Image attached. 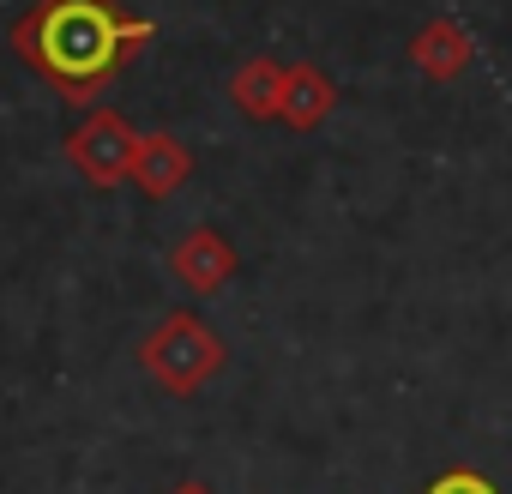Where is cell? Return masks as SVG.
I'll return each instance as SVG.
<instances>
[{
  "label": "cell",
  "instance_id": "8",
  "mask_svg": "<svg viewBox=\"0 0 512 494\" xmlns=\"http://www.w3.org/2000/svg\"><path fill=\"white\" fill-rule=\"evenodd\" d=\"M229 103L247 115V121H278V103H284V67L272 55H247L235 73H229Z\"/></svg>",
  "mask_w": 512,
  "mask_h": 494
},
{
  "label": "cell",
  "instance_id": "5",
  "mask_svg": "<svg viewBox=\"0 0 512 494\" xmlns=\"http://www.w3.org/2000/svg\"><path fill=\"white\" fill-rule=\"evenodd\" d=\"M127 181H133L145 199H169V193H181V187L193 181V151H187V139H175V133H139Z\"/></svg>",
  "mask_w": 512,
  "mask_h": 494
},
{
  "label": "cell",
  "instance_id": "10",
  "mask_svg": "<svg viewBox=\"0 0 512 494\" xmlns=\"http://www.w3.org/2000/svg\"><path fill=\"white\" fill-rule=\"evenodd\" d=\"M169 494H217V488H211V482H199V476H187V482H175Z\"/></svg>",
  "mask_w": 512,
  "mask_h": 494
},
{
  "label": "cell",
  "instance_id": "2",
  "mask_svg": "<svg viewBox=\"0 0 512 494\" xmlns=\"http://www.w3.org/2000/svg\"><path fill=\"white\" fill-rule=\"evenodd\" d=\"M139 368L151 374L157 392H169V398H199V392L229 368V344H223V332H217L205 314L175 308V314H163V320L145 332Z\"/></svg>",
  "mask_w": 512,
  "mask_h": 494
},
{
  "label": "cell",
  "instance_id": "3",
  "mask_svg": "<svg viewBox=\"0 0 512 494\" xmlns=\"http://www.w3.org/2000/svg\"><path fill=\"white\" fill-rule=\"evenodd\" d=\"M133 145H139V127H133L121 109H91V115L67 133V163H73L97 193H109V187L127 181Z\"/></svg>",
  "mask_w": 512,
  "mask_h": 494
},
{
  "label": "cell",
  "instance_id": "4",
  "mask_svg": "<svg viewBox=\"0 0 512 494\" xmlns=\"http://www.w3.org/2000/svg\"><path fill=\"white\" fill-rule=\"evenodd\" d=\"M241 254H235V241L217 229V223H193L175 247H169V278L187 290V296H217L229 278H235Z\"/></svg>",
  "mask_w": 512,
  "mask_h": 494
},
{
  "label": "cell",
  "instance_id": "1",
  "mask_svg": "<svg viewBox=\"0 0 512 494\" xmlns=\"http://www.w3.org/2000/svg\"><path fill=\"white\" fill-rule=\"evenodd\" d=\"M151 31V19L121 13L115 0H37L13 25V43L61 97L85 103L121 73L139 43H151Z\"/></svg>",
  "mask_w": 512,
  "mask_h": 494
},
{
  "label": "cell",
  "instance_id": "7",
  "mask_svg": "<svg viewBox=\"0 0 512 494\" xmlns=\"http://www.w3.org/2000/svg\"><path fill=\"white\" fill-rule=\"evenodd\" d=\"M332 109H338V85H332L326 67H314V61L284 67V103H278V121H290L296 133H314Z\"/></svg>",
  "mask_w": 512,
  "mask_h": 494
},
{
  "label": "cell",
  "instance_id": "9",
  "mask_svg": "<svg viewBox=\"0 0 512 494\" xmlns=\"http://www.w3.org/2000/svg\"><path fill=\"white\" fill-rule=\"evenodd\" d=\"M428 494H494V488H488V482H482L476 470H446V476H440V482H434Z\"/></svg>",
  "mask_w": 512,
  "mask_h": 494
},
{
  "label": "cell",
  "instance_id": "6",
  "mask_svg": "<svg viewBox=\"0 0 512 494\" xmlns=\"http://www.w3.org/2000/svg\"><path fill=\"white\" fill-rule=\"evenodd\" d=\"M470 31L458 25V19H428L416 37H410V67L422 73V79H434V85H452V79H464V67H470Z\"/></svg>",
  "mask_w": 512,
  "mask_h": 494
}]
</instances>
